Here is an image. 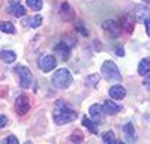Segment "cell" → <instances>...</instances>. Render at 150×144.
<instances>
[{"instance_id": "obj_1", "label": "cell", "mask_w": 150, "mask_h": 144, "mask_svg": "<svg viewBox=\"0 0 150 144\" xmlns=\"http://www.w3.org/2000/svg\"><path fill=\"white\" fill-rule=\"evenodd\" d=\"M77 117V113L72 110V107L68 105L65 101H57L54 105V111H53V119L57 125H66L71 123Z\"/></svg>"}, {"instance_id": "obj_2", "label": "cell", "mask_w": 150, "mask_h": 144, "mask_svg": "<svg viewBox=\"0 0 150 144\" xmlns=\"http://www.w3.org/2000/svg\"><path fill=\"white\" fill-rule=\"evenodd\" d=\"M51 83H53V86L56 89H66L72 83V75L66 68H60L59 71L54 72V75L51 78Z\"/></svg>"}, {"instance_id": "obj_3", "label": "cell", "mask_w": 150, "mask_h": 144, "mask_svg": "<svg viewBox=\"0 0 150 144\" xmlns=\"http://www.w3.org/2000/svg\"><path fill=\"white\" fill-rule=\"evenodd\" d=\"M101 72H102V77L108 81H120V78H122L117 65L114 62H111V60H107V62L102 63Z\"/></svg>"}, {"instance_id": "obj_4", "label": "cell", "mask_w": 150, "mask_h": 144, "mask_svg": "<svg viewBox=\"0 0 150 144\" xmlns=\"http://www.w3.org/2000/svg\"><path fill=\"white\" fill-rule=\"evenodd\" d=\"M15 72H17V75L20 77L21 87L29 89L32 86V83H33V77H32V72L29 71V68H26V66H17Z\"/></svg>"}, {"instance_id": "obj_5", "label": "cell", "mask_w": 150, "mask_h": 144, "mask_svg": "<svg viewBox=\"0 0 150 144\" xmlns=\"http://www.w3.org/2000/svg\"><path fill=\"white\" fill-rule=\"evenodd\" d=\"M120 27L122 26L114 20H107V21L102 23L104 32L107 33V36H110V38H112V39H116V38L120 36Z\"/></svg>"}, {"instance_id": "obj_6", "label": "cell", "mask_w": 150, "mask_h": 144, "mask_svg": "<svg viewBox=\"0 0 150 144\" xmlns=\"http://www.w3.org/2000/svg\"><path fill=\"white\" fill-rule=\"evenodd\" d=\"M30 108V102H29V98L26 95H20L17 101H15V111L20 114V116H24Z\"/></svg>"}, {"instance_id": "obj_7", "label": "cell", "mask_w": 150, "mask_h": 144, "mask_svg": "<svg viewBox=\"0 0 150 144\" xmlns=\"http://www.w3.org/2000/svg\"><path fill=\"white\" fill-rule=\"evenodd\" d=\"M57 65V60L54 56H42L39 59V68L44 71V72H50L53 71Z\"/></svg>"}, {"instance_id": "obj_8", "label": "cell", "mask_w": 150, "mask_h": 144, "mask_svg": "<svg viewBox=\"0 0 150 144\" xmlns=\"http://www.w3.org/2000/svg\"><path fill=\"white\" fill-rule=\"evenodd\" d=\"M135 18L138 23H146L147 20H150V8L143 5L135 6Z\"/></svg>"}, {"instance_id": "obj_9", "label": "cell", "mask_w": 150, "mask_h": 144, "mask_svg": "<svg viewBox=\"0 0 150 144\" xmlns=\"http://www.w3.org/2000/svg\"><path fill=\"white\" fill-rule=\"evenodd\" d=\"M54 51H56V54H57L62 60H68V59H69L71 48H69L65 42H60V44H57V45L54 47Z\"/></svg>"}, {"instance_id": "obj_10", "label": "cell", "mask_w": 150, "mask_h": 144, "mask_svg": "<svg viewBox=\"0 0 150 144\" xmlns=\"http://www.w3.org/2000/svg\"><path fill=\"white\" fill-rule=\"evenodd\" d=\"M108 95L112 99H123L125 96H126V90H125V87H122L120 84H116V86H112L108 90Z\"/></svg>"}, {"instance_id": "obj_11", "label": "cell", "mask_w": 150, "mask_h": 144, "mask_svg": "<svg viewBox=\"0 0 150 144\" xmlns=\"http://www.w3.org/2000/svg\"><path fill=\"white\" fill-rule=\"evenodd\" d=\"M120 26H122V29L126 32L128 35L134 32V18H132V15H129V14L125 15L122 18V21H120Z\"/></svg>"}, {"instance_id": "obj_12", "label": "cell", "mask_w": 150, "mask_h": 144, "mask_svg": "<svg viewBox=\"0 0 150 144\" xmlns=\"http://www.w3.org/2000/svg\"><path fill=\"white\" fill-rule=\"evenodd\" d=\"M102 108H104V114H108V116L117 114V113L122 110V107L117 105V104H114L112 101H105L104 105H102Z\"/></svg>"}, {"instance_id": "obj_13", "label": "cell", "mask_w": 150, "mask_h": 144, "mask_svg": "<svg viewBox=\"0 0 150 144\" xmlns=\"http://www.w3.org/2000/svg\"><path fill=\"white\" fill-rule=\"evenodd\" d=\"M26 24V26L32 27V29H36L39 27L42 24V17L41 15H33V17H29V18H24L23 20V26Z\"/></svg>"}, {"instance_id": "obj_14", "label": "cell", "mask_w": 150, "mask_h": 144, "mask_svg": "<svg viewBox=\"0 0 150 144\" xmlns=\"http://www.w3.org/2000/svg\"><path fill=\"white\" fill-rule=\"evenodd\" d=\"M123 134H125V140L128 143H134L135 141V128L132 123H126L123 126Z\"/></svg>"}, {"instance_id": "obj_15", "label": "cell", "mask_w": 150, "mask_h": 144, "mask_svg": "<svg viewBox=\"0 0 150 144\" xmlns=\"http://www.w3.org/2000/svg\"><path fill=\"white\" fill-rule=\"evenodd\" d=\"M8 12L12 14L14 17H24L26 15V9H24V6H21L20 3H12L11 6H8Z\"/></svg>"}, {"instance_id": "obj_16", "label": "cell", "mask_w": 150, "mask_h": 144, "mask_svg": "<svg viewBox=\"0 0 150 144\" xmlns=\"http://www.w3.org/2000/svg\"><path fill=\"white\" fill-rule=\"evenodd\" d=\"M150 72V59H143L138 65V75L144 77Z\"/></svg>"}, {"instance_id": "obj_17", "label": "cell", "mask_w": 150, "mask_h": 144, "mask_svg": "<svg viewBox=\"0 0 150 144\" xmlns=\"http://www.w3.org/2000/svg\"><path fill=\"white\" fill-rule=\"evenodd\" d=\"M0 59L3 60L5 63H14L17 60V54L14 51H8V50H3L0 53Z\"/></svg>"}, {"instance_id": "obj_18", "label": "cell", "mask_w": 150, "mask_h": 144, "mask_svg": "<svg viewBox=\"0 0 150 144\" xmlns=\"http://www.w3.org/2000/svg\"><path fill=\"white\" fill-rule=\"evenodd\" d=\"M60 15H62V18H63V20H71V18L74 17V11H72V8L69 6V3H63V5H62V8H60Z\"/></svg>"}, {"instance_id": "obj_19", "label": "cell", "mask_w": 150, "mask_h": 144, "mask_svg": "<svg viewBox=\"0 0 150 144\" xmlns=\"http://www.w3.org/2000/svg\"><path fill=\"white\" fill-rule=\"evenodd\" d=\"M89 113H90V116L95 117V119H101V116L104 114V108H102V105H99V104H93V105L90 107Z\"/></svg>"}, {"instance_id": "obj_20", "label": "cell", "mask_w": 150, "mask_h": 144, "mask_svg": "<svg viewBox=\"0 0 150 144\" xmlns=\"http://www.w3.org/2000/svg\"><path fill=\"white\" fill-rule=\"evenodd\" d=\"M99 80H101V75H98V74H92L86 78V86H89V87H95L98 86V83Z\"/></svg>"}, {"instance_id": "obj_21", "label": "cell", "mask_w": 150, "mask_h": 144, "mask_svg": "<svg viewBox=\"0 0 150 144\" xmlns=\"http://www.w3.org/2000/svg\"><path fill=\"white\" fill-rule=\"evenodd\" d=\"M0 30L5 32V33H15L14 24L9 23V21H2V23H0Z\"/></svg>"}, {"instance_id": "obj_22", "label": "cell", "mask_w": 150, "mask_h": 144, "mask_svg": "<svg viewBox=\"0 0 150 144\" xmlns=\"http://www.w3.org/2000/svg\"><path fill=\"white\" fill-rule=\"evenodd\" d=\"M102 140H104V143H108V144H117L116 135H114V132H112V131L105 132V134L102 135Z\"/></svg>"}, {"instance_id": "obj_23", "label": "cell", "mask_w": 150, "mask_h": 144, "mask_svg": "<svg viewBox=\"0 0 150 144\" xmlns=\"http://www.w3.org/2000/svg\"><path fill=\"white\" fill-rule=\"evenodd\" d=\"M81 123H83V126H86L87 129H89L90 132H92V134H96V126L93 125V122H92V120L90 119H87V117H83V120H81Z\"/></svg>"}, {"instance_id": "obj_24", "label": "cell", "mask_w": 150, "mask_h": 144, "mask_svg": "<svg viewBox=\"0 0 150 144\" xmlns=\"http://www.w3.org/2000/svg\"><path fill=\"white\" fill-rule=\"evenodd\" d=\"M27 6L33 11H41L44 3H42V0H27Z\"/></svg>"}, {"instance_id": "obj_25", "label": "cell", "mask_w": 150, "mask_h": 144, "mask_svg": "<svg viewBox=\"0 0 150 144\" xmlns=\"http://www.w3.org/2000/svg\"><path fill=\"white\" fill-rule=\"evenodd\" d=\"M5 143H6V144H18V138H17L15 135H8V137L5 138Z\"/></svg>"}, {"instance_id": "obj_26", "label": "cell", "mask_w": 150, "mask_h": 144, "mask_svg": "<svg viewBox=\"0 0 150 144\" xmlns=\"http://www.w3.org/2000/svg\"><path fill=\"white\" fill-rule=\"evenodd\" d=\"M71 140H72V143H80L83 140V135L80 134V132H77L75 135H71Z\"/></svg>"}, {"instance_id": "obj_27", "label": "cell", "mask_w": 150, "mask_h": 144, "mask_svg": "<svg viewBox=\"0 0 150 144\" xmlns=\"http://www.w3.org/2000/svg\"><path fill=\"white\" fill-rule=\"evenodd\" d=\"M6 123H8V119H6V116L0 114V128H3Z\"/></svg>"}, {"instance_id": "obj_28", "label": "cell", "mask_w": 150, "mask_h": 144, "mask_svg": "<svg viewBox=\"0 0 150 144\" xmlns=\"http://www.w3.org/2000/svg\"><path fill=\"white\" fill-rule=\"evenodd\" d=\"M143 84L146 86V89H147V90H150V74H147V78L144 80V83H143Z\"/></svg>"}, {"instance_id": "obj_29", "label": "cell", "mask_w": 150, "mask_h": 144, "mask_svg": "<svg viewBox=\"0 0 150 144\" xmlns=\"http://www.w3.org/2000/svg\"><path fill=\"white\" fill-rule=\"evenodd\" d=\"M116 54L117 56H125V51H123V48L119 45V47H116Z\"/></svg>"}, {"instance_id": "obj_30", "label": "cell", "mask_w": 150, "mask_h": 144, "mask_svg": "<svg viewBox=\"0 0 150 144\" xmlns=\"http://www.w3.org/2000/svg\"><path fill=\"white\" fill-rule=\"evenodd\" d=\"M144 24H146V32H147V35L150 36V20H147Z\"/></svg>"}, {"instance_id": "obj_31", "label": "cell", "mask_w": 150, "mask_h": 144, "mask_svg": "<svg viewBox=\"0 0 150 144\" xmlns=\"http://www.w3.org/2000/svg\"><path fill=\"white\" fill-rule=\"evenodd\" d=\"M9 2H11V3H18L20 0H9Z\"/></svg>"}, {"instance_id": "obj_32", "label": "cell", "mask_w": 150, "mask_h": 144, "mask_svg": "<svg viewBox=\"0 0 150 144\" xmlns=\"http://www.w3.org/2000/svg\"><path fill=\"white\" fill-rule=\"evenodd\" d=\"M144 3H147V5H150V0H143Z\"/></svg>"}]
</instances>
